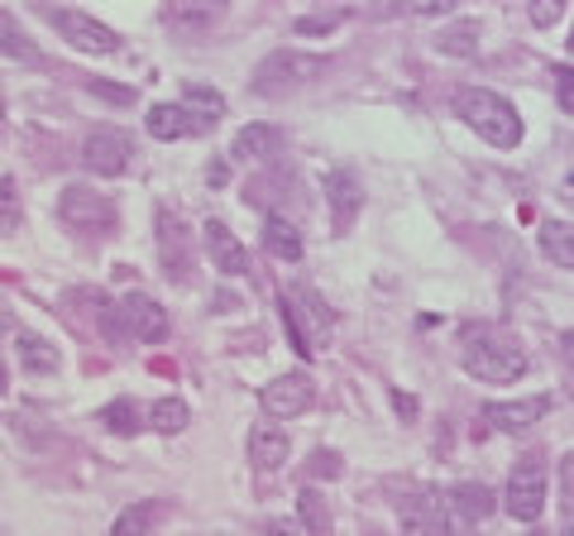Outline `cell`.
Returning a JSON list of instances; mask_svg holds the SVG:
<instances>
[{"label":"cell","instance_id":"6da1fadb","mask_svg":"<svg viewBox=\"0 0 574 536\" xmlns=\"http://www.w3.org/2000/svg\"><path fill=\"white\" fill-rule=\"evenodd\" d=\"M455 115L479 139L493 144V149H517V139H522V115H517V106L502 101L498 92H488V86H459Z\"/></svg>","mask_w":574,"mask_h":536},{"label":"cell","instance_id":"7a4b0ae2","mask_svg":"<svg viewBox=\"0 0 574 536\" xmlns=\"http://www.w3.org/2000/svg\"><path fill=\"white\" fill-rule=\"evenodd\" d=\"M459 359H465V369L474 374L479 383H517L527 374V355L522 345H517L508 330H469L465 336V350H459Z\"/></svg>","mask_w":574,"mask_h":536},{"label":"cell","instance_id":"3957f363","mask_svg":"<svg viewBox=\"0 0 574 536\" xmlns=\"http://www.w3.org/2000/svg\"><path fill=\"white\" fill-rule=\"evenodd\" d=\"M326 72V57L321 53H307V49H273L264 63L254 67L249 86L258 96H287V92H301L311 86L316 77Z\"/></svg>","mask_w":574,"mask_h":536},{"label":"cell","instance_id":"277c9868","mask_svg":"<svg viewBox=\"0 0 574 536\" xmlns=\"http://www.w3.org/2000/svg\"><path fill=\"white\" fill-rule=\"evenodd\" d=\"M283 326H287L293 350L301 359L321 355L330 345V312H326V302L316 297L311 287H287V293H283Z\"/></svg>","mask_w":574,"mask_h":536},{"label":"cell","instance_id":"5b68a950","mask_svg":"<svg viewBox=\"0 0 574 536\" xmlns=\"http://www.w3.org/2000/svg\"><path fill=\"white\" fill-rule=\"evenodd\" d=\"M57 221L67 230H82V235H110L120 211H115V201L106 192H96V187H86V182H72V187H63V197H57Z\"/></svg>","mask_w":574,"mask_h":536},{"label":"cell","instance_id":"8992f818","mask_svg":"<svg viewBox=\"0 0 574 536\" xmlns=\"http://www.w3.org/2000/svg\"><path fill=\"white\" fill-rule=\"evenodd\" d=\"M436 513H440V536H474L479 523L493 517V494L483 484H455L436 498Z\"/></svg>","mask_w":574,"mask_h":536},{"label":"cell","instance_id":"52a82bcc","mask_svg":"<svg viewBox=\"0 0 574 536\" xmlns=\"http://www.w3.org/2000/svg\"><path fill=\"white\" fill-rule=\"evenodd\" d=\"M545 488H551V470H545L541 455H527L517 460L512 480H508V498H502V508L512 513V523H536L545 513Z\"/></svg>","mask_w":574,"mask_h":536},{"label":"cell","instance_id":"ba28073f","mask_svg":"<svg viewBox=\"0 0 574 536\" xmlns=\"http://www.w3.org/2000/svg\"><path fill=\"white\" fill-rule=\"evenodd\" d=\"M82 164L100 172V178H120V172L135 164V139L115 125H96L92 135L82 139Z\"/></svg>","mask_w":574,"mask_h":536},{"label":"cell","instance_id":"9c48e42d","mask_svg":"<svg viewBox=\"0 0 574 536\" xmlns=\"http://www.w3.org/2000/svg\"><path fill=\"white\" fill-rule=\"evenodd\" d=\"M53 24L63 29V39L72 43V49H82V53H115L120 49V34H115L110 24H100L96 14H86V10H53Z\"/></svg>","mask_w":574,"mask_h":536},{"label":"cell","instance_id":"30bf717a","mask_svg":"<svg viewBox=\"0 0 574 536\" xmlns=\"http://www.w3.org/2000/svg\"><path fill=\"white\" fill-rule=\"evenodd\" d=\"M258 402H264L268 417H301L316 402V383L307 374H278L258 388Z\"/></svg>","mask_w":574,"mask_h":536},{"label":"cell","instance_id":"8fae6325","mask_svg":"<svg viewBox=\"0 0 574 536\" xmlns=\"http://www.w3.org/2000/svg\"><path fill=\"white\" fill-rule=\"evenodd\" d=\"M120 322H125V330L135 340H144V345H158V340H168V312H163V302L158 297H149V293H129L125 302H120Z\"/></svg>","mask_w":574,"mask_h":536},{"label":"cell","instance_id":"7c38bea8","mask_svg":"<svg viewBox=\"0 0 574 536\" xmlns=\"http://www.w3.org/2000/svg\"><path fill=\"white\" fill-rule=\"evenodd\" d=\"M551 393H531V398H517V402H488L483 408V422L493 431H508V437H517V431H531L541 422L545 412H551Z\"/></svg>","mask_w":574,"mask_h":536},{"label":"cell","instance_id":"4fadbf2b","mask_svg":"<svg viewBox=\"0 0 574 536\" xmlns=\"http://www.w3.org/2000/svg\"><path fill=\"white\" fill-rule=\"evenodd\" d=\"M144 129H149L153 139H163V144H172V139H192V135H206V120H201V115H192L178 101V106H172V101H158V106H149V115H144Z\"/></svg>","mask_w":574,"mask_h":536},{"label":"cell","instance_id":"5bb4252c","mask_svg":"<svg viewBox=\"0 0 574 536\" xmlns=\"http://www.w3.org/2000/svg\"><path fill=\"white\" fill-rule=\"evenodd\" d=\"M201 240H206V254L221 273H230V278H244V273H249V250H244L240 235L225 221H206L201 225Z\"/></svg>","mask_w":574,"mask_h":536},{"label":"cell","instance_id":"9a60e30c","mask_svg":"<svg viewBox=\"0 0 574 536\" xmlns=\"http://www.w3.org/2000/svg\"><path fill=\"white\" fill-rule=\"evenodd\" d=\"M326 201H330V211H336V235H344V230L354 225L359 207H364V187H359L354 172L336 168V172L326 178Z\"/></svg>","mask_w":574,"mask_h":536},{"label":"cell","instance_id":"2e32d148","mask_svg":"<svg viewBox=\"0 0 574 536\" xmlns=\"http://www.w3.org/2000/svg\"><path fill=\"white\" fill-rule=\"evenodd\" d=\"M221 14H225V6H206V0H182V6H168V10H163V24L172 29V34H182V39H196V34H206L211 24H221Z\"/></svg>","mask_w":574,"mask_h":536},{"label":"cell","instance_id":"e0dca14e","mask_svg":"<svg viewBox=\"0 0 574 536\" xmlns=\"http://www.w3.org/2000/svg\"><path fill=\"white\" fill-rule=\"evenodd\" d=\"M158 254H163V269L168 278H187L192 273V254H187V240H182V221L178 216H158Z\"/></svg>","mask_w":574,"mask_h":536},{"label":"cell","instance_id":"ac0fdd59","mask_svg":"<svg viewBox=\"0 0 574 536\" xmlns=\"http://www.w3.org/2000/svg\"><path fill=\"white\" fill-rule=\"evenodd\" d=\"M287 455H293V441H287L283 427H254L249 431V460L258 470H283Z\"/></svg>","mask_w":574,"mask_h":536},{"label":"cell","instance_id":"d6986e66","mask_svg":"<svg viewBox=\"0 0 574 536\" xmlns=\"http://www.w3.org/2000/svg\"><path fill=\"white\" fill-rule=\"evenodd\" d=\"M278 144H283V135H278L273 125H244L240 135H235V144H230V158H244V164H264V158L278 154Z\"/></svg>","mask_w":574,"mask_h":536},{"label":"cell","instance_id":"ffe728a7","mask_svg":"<svg viewBox=\"0 0 574 536\" xmlns=\"http://www.w3.org/2000/svg\"><path fill=\"white\" fill-rule=\"evenodd\" d=\"M14 350L29 374H57V345L43 340L39 330H14Z\"/></svg>","mask_w":574,"mask_h":536},{"label":"cell","instance_id":"44dd1931","mask_svg":"<svg viewBox=\"0 0 574 536\" xmlns=\"http://www.w3.org/2000/svg\"><path fill=\"white\" fill-rule=\"evenodd\" d=\"M264 250L273 259H283V264H297L301 259V235L293 221H283V216H268L264 221Z\"/></svg>","mask_w":574,"mask_h":536},{"label":"cell","instance_id":"7402d4cb","mask_svg":"<svg viewBox=\"0 0 574 536\" xmlns=\"http://www.w3.org/2000/svg\"><path fill=\"white\" fill-rule=\"evenodd\" d=\"M397 527H402V536H440V513H436V503H426V498L397 503Z\"/></svg>","mask_w":574,"mask_h":536},{"label":"cell","instance_id":"603a6c76","mask_svg":"<svg viewBox=\"0 0 574 536\" xmlns=\"http://www.w3.org/2000/svg\"><path fill=\"white\" fill-rule=\"evenodd\" d=\"M158 517H163V498H144V503H135V508H125L120 517H115L110 536H149Z\"/></svg>","mask_w":574,"mask_h":536},{"label":"cell","instance_id":"cb8c5ba5","mask_svg":"<svg viewBox=\"0 0 574 536\" xmlns=\"http://www.w3.org/2000/svg\"><path fill=\"white\" fill-rule=\"evenodd\" d=\"M0 57H14V63H39L34 39H29L20 29V20L6 14V10H0Z\"/></svg>","mask_w":574,"mask_h":536},{"label":"cell","instance_id":"d4e9b609","mask_svg":"<svg viewBox=\"0 0 574 536\" xmlns=\"http://www.w3.org/2000/svg\"><path fill=\"white\" fill-rule=\"evenodd\" d=\"M541 254L555 269H574V225H565V221L541 225Z\"/></svg>","mask_w":574,"mask_h":536},{"label":"cell","instance_id":"484cf974","mask_svg":"<svg viewBox=\"0 0 574 536\" xmlns=\"http://www.w3.org/2000/svg\"><path fill=\"white\" fill-rule=\"evenodd\" d=\"M187 422H192V412H187V402L182 398H158L153 408H149V427L158 431V437H182Z\"/></svg>","mask_w":574,"mask_h":536},{"label":"cell","instance_id":"4316f807","mask_svg":"<svg viewBox=\"0 0 574 536\" xmlns=\"http://www.w3.org/2000/svg\"><path fill=\"white\" fill-rule=\"evenodd\" d=\"M182 106L192 111V115H201L206 125H215L225 115V96L215 92V86H201V82H187L182 86Z\"/></svg>","mask_w":574,"mask_h":536},{"label":"cell","instance_id":"83f0119b","mask_svg":"<svg viewBox=\"0 0 574 536\" xmlns=\"http://www.w3.org/2000/svg\"><path fill=\"white\" fill-rule=\"evenodd\" d=\"M96 422L110 427L115 437H135V431H139V402H135V398H115L110 408H100Z\"/></svg>","mask_w":574,"mask_h":536},{"label":"cell","instance_id":"f1b7e54d","mask_svg":"<svg viewBox=\"0 0 574 536\" xmlns=\"http://www.w3.org/2000/svg\"><path fill=\"white\" fill-rule=\"evenodd\" d=\"M474 43H479V24H474V20H459V24H450V29H440L436 49L450 53V57H469Z\"/></svg>","mask_w":574,"mask_h":536},{"label":"cell","instance_id":"f546056e","mask_svg":"<svg viewBox=\"0 0 574 536\" xmlns=\"http://www.w3.org/2000/svg\"><path fill=\"white\" fill-rule=\"evenodd\" d=\"M297 513H301V523H307L311 536H330V508H326V498L316 494V488H301Z\"/></svg>","mask_w":574,"mask_h":536},{"label":"cell","instance_id":"4dcf8cb0","mask_svg":"<svg viewBox=\"0 0 574 536\" xmlns=\"http://www.w3.org/2000/svg\"><path fill=\"white\" fill-rule=\"evenodd\" d=\"M307 474H311V480H340V474H344V460H340V451H311V460H307Z\"/></svg>","mask_w":574,"mask_h":536},{"label":"cell","instance_id":"1f68e13d","mask_svg":"<svg viewBox=\"0 0 574 536\" xmlns=\"http://www.w3.org/2000/svg\"><path fill=\"white\" fill-rule=\"evenodd\" d=\"M20 197H14V178H0V230H20Z\"/></svg>","mask_w":574,"mask_h":536},{"label":"cell","instance_id":"d6a6232c","mask_svg":"<svg viewBox=\"0 0 574 536\" xmlns=\"http://www.w3.org/2000/svg\"><path fill=\"white\" fill-rule=\"evenodd\" d=\"M340 20H344V14H301L293 29H297V34H330Z\"/></svg>","mask_w":574,"mask_h":536},{"label":"cell","instance_id":"836d02e7","mask_svg":"<svg viewBox=\"0 0 574 536\" xmlns=\"http://www.w3.org/2000/svg\"><path fill=\"white\" fill-rule=\"evenodd\" d=\"M555 101L560 111H574V67H555Z\"/></svg>","mask_w":574,"mask_h":536},{"label":"cell","instance_id":"e575fe53","mask_svg":"<svg viewBox=\"0 0 574 536\" xmlns=\"http://www.w3.org/2000/svg\"><path fill=\"white\" fill-rule=\"evenodd\" d=\"M560 10H565V6H555V0H536V6H531V24H536V29H551V24L560 20Z\"/></svg>","mask_w":574,"mask_h":536},{"label":"cell","instance_id":"d590c367","mask_svg":"<svg viewBox=\"0 0 574 536\" xmlns=\"http://www.w3.org/2000/svg\"><path fill=\"white\" fill-rule=\"evenodd\" d=\"M560 498H565V508L574 513V455L560 465Z\"/></svg>","mask_w":574,"mask_h":536},{"label":"cell","instance_id":"8d00e7d4","mask_svg":"<svg viewBox=\"0 0 574 536\" xmlns=\"http://www.w3.org/2000/svg\"><path fill=\"white\" fill-rule=\"evenodd\" d=\"M92 92L110 96V101H135V92H115V86H106V82H92Z\"/></svg>","mask_w":574,"mask_h":536},{"label":"cell","instance_id":"74e56055","mask_svg":"<svg viewBox=\"0 0 574 536\" xmlns=\"http://www.w3.org/2000/svg\"><path fill=\"white\" fill-rule=\"evenodd\" d=\"M264 536H297V527H287V523H268Z\"/></svg>","mask_w":574,"mask_h":536},{"label":"cell","instance_id":"f35d334b","mask_svg":"<svg viewBox=\"0 0 574 536\" xmlns=\"http://www.w3.org/2000/svg\"><path fill=\"white\" fill-rule=\"evenodd\" d=\"M206 182H211V187H221V182H225V168H221V164L206 168Z\"/></svg>","mask_w":574,"mask_h":536},{"label":"cell","instance_id":"ab89813d","mask_svg":"<svg viewBox=\"0 0 574 536\" xmlns=\"http://www.w3.org/2000/svg\"><path fill=\"white\" fill-rule=\"evenodd\" d=\"M565 350H570V359H574V330H565Z\"/></svg>","mask_w":574,"mask_h":536},{"label":"cell","instance_id":"60d3db41","mask_svg":"<svg viewBox=\"0 0 574 536\" xmlns=\"http://www.w3.org/2000/svg\"><path fill=\"white\" fill-rule=\"evenodd\" d=\"M0 393H6V369H0Z\"/></svg>","mask_w":574,"mask_h":536},{"label":"cell","instance_id":"b9f144b4","mask_svg":"<svg viewBox=\"0 0 574 536\" xmlns=\"http://www.w3.org/2000/svg\"><path fill=\"white\" fill-rule=\"evenodd\" d=\"M570 388H574V369H570Z\"/></svg>","mask_w":574,"mask_h":536},{"label":"cell","instance_id":"7bdbcfd3","mask_svg":"<svg viewBox=\"0 0 574 536\" xmlns=\"http://www.w3.org/2000/svg\"><path fill=\"white\" fill-rule=\"evenodd\" d=\"M570 49H574V34H570Z\"/></svg>","mask_w":574,"mask_h":536},{"label":"cell","instance_id":"ee69618b","mask_svg":"<svg viewBox=\"0 0 574 536\" xmlns=\"http://www.w3.org/2000/svg\"><path fill=\"white\" fill-rule=\"evenodd\" d=\"M565 536H574V527H570V532H565Z\"/></svg>","mask_w":574,"mask_h":536}]
</instances>
